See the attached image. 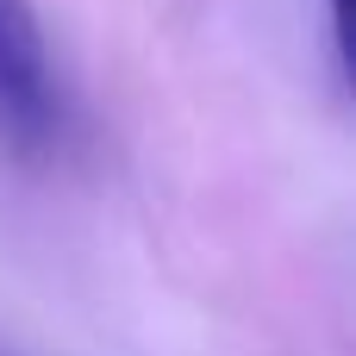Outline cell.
I'll return each mask as SVG.
<instances>
[{"label":"cell","mask_w":356,"mask_h":356,"mask_svg":"<svg viewBox=\"0 0 356 356\" xmlns=\"http://www.w3.org/2000/svg\"><path fill=\"white\" fill-rule=\"evenodd\" d=\"M56 125L50 50L31 0H0V131L13 144H44Z\"/></svg>","instance_id":"6da1fadb"},{"label":"cell","mask_w":356,"mask_h":356,"mask_svg":"<svg viewBox=\"0 0 356 356\" xmlns=\"http://www.w3.org/2000/svg\"><path fill=\"white\" fill-rule=\"evenodd\" d=\"M332 6H344V0H332Z\"/></svg>","instance_id":"3957f363"},{"label":"cell","mask_w":356,"mask_h":356,"mask_svg":"<svg viewBox=\"0 0 356 356\" xmlns=\"http://www.w3.org/2000/svg\"><path fill=\"white\" fill-rule=\"evenodd\" d=\"M0 356H31V350H19V344H6V338H0Z\"/></svg>","instance_id":"7a4b0ae2"}]
</instances>
